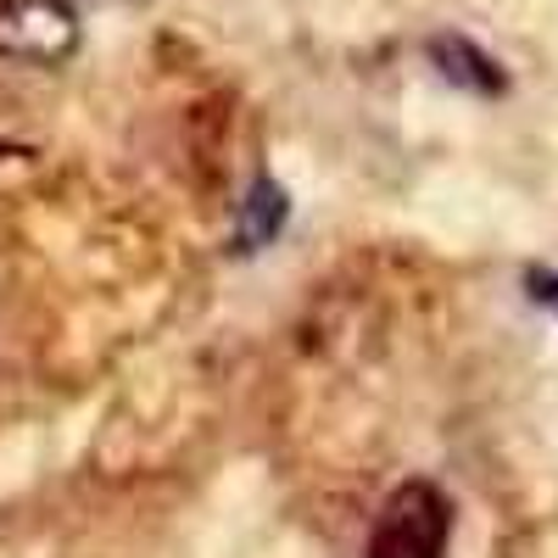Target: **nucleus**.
<instances>
[{
	"instance_id": "obj_1",
	"label": "nucleus",
	"mask_w": 558,
	"mask_h": 558,
	"mask_svg": "<svg viewBox=\"0 0 558 558\" xmlns=\"http://www.w3.org/2000/svg\"><path fill=\"white\" fill-rule=\"evenodd\" d=\"M452 502L430 481H402L375 514L363 558H447Z\"/></svg>"
},
{
	"instance_id": "obj_2",
	"label": "nucleus",
	"mask_w": 558,
	"mask_h": 558,
	"mask_svg": "<svg viewBox=\"0 0 558 558\" xmlns=\"http://www.w3.org/2000/svg\"><path fill=\"white\" fill-rule=\"evenodd\" d=\"M78 51V12L68 0H0V57L62 68Z\"/></svg>"
},
{
	"instance_id": "obj_3",
	"label": "nucleus",
	"mask_w": 558,
	"mask_h": 558,
	"mask_svg": "<svg viewBox=\"0 0 558 558\" xmlns=\"http://www.w3.org/2000/svg\"><path fill=\"white\" fill-rule=\"evenodd\" d=\"M425 51H430V62L441 68L447 84H463V89H475V96H502V89H508L502 68L481 51L475 39H463V34H436Z\"/></svg>"
},
{
	"instance_id": "obj_4",
	"label": "nucleus",
	"mask_w": 558,
	"mask_h": 558,
	"mask_svg": "<svg viewBox=\"0 0 558 558\" xmlns=\"http://www.w3.org/2000/svg\"><path fill=\"white\" fill-rule=\"evenodd\" d=\"M286 213H291L286 191H279L274 179H257L252 196H246V218H241V246H246V252H252V246H268V241L279 235V223H286Z\"/></svg>"
}]
</instances>
